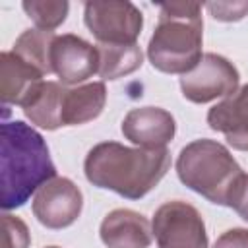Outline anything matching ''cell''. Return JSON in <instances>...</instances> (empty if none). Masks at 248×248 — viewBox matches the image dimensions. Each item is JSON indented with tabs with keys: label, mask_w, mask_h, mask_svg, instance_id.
I'll return each mask as SVG.
<instances>
[{
	"label": "cell",
	"mask_w": 248,
	"mask_h": 248,
	"mask_svg": "<svg viewBox=\"0 0 248 248\" xmlns=\"http://www.w3.org/2000/svg\"><path fill=\"white\" fill-rule=\"evenodd\" d=\"M170 169L169 149L128 147L118 141H101L93 145L83 161L85 178L126 200L147 196Z\"/></svg>",
	"instance_id": "6da1fadb"
},
{
	"label": "cell",
	"mask_w": 248,
	"mask_h": 248,
	"mask_svg": "<svg viewBox=\"0 0 248 248\" xmlns=\"http://www.w3.org/2000/svg\"><path fill=\"white\" fill-rule=\"evenodd\" d=\"M2 209L25 205L33 192L56 176L45 138L25 124L12 120L2 124Z\"/></svg>",
	"instance_id": "7a4b0ae2"
},
{
	"label": "cell",
	"mask_w": 248,
	"mask_h": 248,
	"mask_svg": "<svg viewBox=\"0 0 248 248\" xmlns=\"http://www.w3.org/2000/svg\"><path fill=\"white\" fill-rule=\"evenodd\" d=\"M203 19L200 2H170L159 6V21L147 43L151 66L163 74L184 76L202 60Z\"/></svg>",
	"instance_id": "3957f363"
},
{
	"label": "cell",
	"mask_w": 248,
	"mask_h": 248,
	"mask_svg": "<svg viewBox=\"0 0 248 248\" xmlns=\"http://www.w3.org/2000/svg\"><path fill=\"white\" fill-rule=\"evenodd\" d=\"M174 167L178 180L186 188L223 207H232L248 176L231 151L209 138L186 143Z\"/></svg>",
	"instance_id": "277c9868"
},
{
	"label": "cell",
	"mask_w": 248,
	"mask_h": 248,
	"mask_svg": "<svg viewBox=\"0 0 248 248\" xmlns=\"http://www.w3.org/2000/svg\"><path fill=\"white\" fill-rule=\"evenodd\" d=\"M83 23L99 45H136L143 14L126 0H93L83 6Z\"/></svg>",
	"instance_id": "5b68a950"
},
{
	"label": "cell",
	"mask_w": 248,
	"mask_h": 248,
	"mask_svg": "<svg viewBox=\"0 0 248 248\" xmlns=\"http://www.w3.org/2000/svg\"><path fill=\"white\" fill-rule=\"evenodd\" d=\"M157 248H207L202 213L188 202L170 200L157 207L151 221Z\"/></svg>",
	"instance_id": "8992f818"
},
{
	"label": "cell",
	"mask_w": 248,
	"mask_h": 248,
	"mask_svg": "<svg viewBox=\"0 0 248 248\" xmlns=\"http://www.w3.org/2000/svg\"><path fill=\"white\" fill-rule=\"evenodd\" d=\"M238 81L240 74L231 60L215 52H205L192 72L180 76V91L186 101L205 105L232 95L238 89Z\"/></svg>",
	"instance_id": "52a82bcc"
},
{
	"label": "cell",
	"mask_w": 248,
	"mask_h": 248,
	"mask_svg": "<svg viewBox=\"0 0 248 248\" xmlns=\"http://www.w3.org/2000/svg\"><path fill=\"white\" fill-rule=\"evenodd\" d=\"M31 209L43 227L60 231L74 225L81 215L83 194L70 178L54 176L35 192Z\"/></svg>",
	"instance_id": "ba28073f"
},
{
	"label": "cell",
	"mask_w": 248,
	"mask_h": 248,
	"mask_svg": "<svg viewBox=\"0 0 248 248\" xmlns=\"http://www.w3.org/2000/svg\"><path fill=\"white\" fill-rule=\"evenodd\" d=\"M50 66L62 85H78L99 74L97 45L93 46L74 33L56 35L50 48Z\"/></svg>",
	"instance_id": "9c48e42d"
},
{
	"label": "cell",
	"mask_w": 248,
	"mask_h": 248,
	"mask_svg": "<svg viewBox=\"0 0 248 248\" xmlns=\"http://www.w3.org/2000/svg\"><path fill=\"white\" fill-rule=\"evenodd\" d=\"M122 136L143 149H165L174 134V116L161 107H138L128 110L122 120Z\"/></svg>",
	"instance_id": "30bf717a"
},
{
	"label": "cell",
	"mask_w": 248,
	"mask_h": 248,
	"mask_svg": "<svg viewBox=\"0 0 248 248\" xmlns=\"http://www.w3.org/2000/svg\"><path fill=\"white\" fill-rule=\"evenodd\" d=\"M207 124L223 134L232 149L248 151V83L213 105L207 112Z\"/></svg>",
	"instance_id": "8fae6325"
},
{
	"label": "cell",
	"mask_w": 248,
	"mask_h": 248,
	"mask_svg": "<svg viewBox=\"0 0 248 248\" xmlns=\"http://www.w3.org/2000/svg\"><path fill=\"white\" fill-rule=\"evenodd\" d=\"M99 236L107 248H149L153 229L141 213L118 207L105 215L99 227Z\"/></svg>",
	"instance_id": "7c38bea8"
},
{
	"label": "cell",
	"mask_w": 248,
	"mask_h": 248,
	"mask_svg": "<svg viewBox=\"0 0 248 248\" xmlns=\"http://www.w3.org/2000/svg\"><path fill=\"white\" fill-rule=\"evenodd\" d=\"M0 81H2V105L4 108L8 105L23 107L31 95L37 91V87L45 81V74H41L37 68H33L29 62H25L21 56H17L14 50H4L0 54Z\"/></svg>",
	"instance_id": "4fadbf2b"
},
{
	"label": "cell",
	"mask_w": 248,
	"mask_h": 248,
	"mask_svg": "<svg viewBox=\"0 0 248 248\" xmlns=\"http://www.w3.org/2000/svg\"><path fill=\"white\" fill-rule=\"evenodd\" d=\"M107 103V87L103 81L83 83L64 93L62 105V124L64 126H81L95 120Z\"/></svg>",
	"instance_id": "5bb4252c"
},
{
	"label": "cell",
	"mask_w": 248,
	"mask_h": 248,
	"mask_svg": "<svg viewBox=\"0 0 248 248\" xmlns=\"http://www.w3.org/2000/svg\"><path fill=\"white\" fill-rule=\"evenodd\" d=\"M64 93L66 87L60 81L45 79L37 91L31 95V99L21 107L25 118L48 132H54L62 128V105H64Z\"/></svg>",
	"instance_id": "9a60e30c"
},
{
	"label": "cell",
	"mask_w": 248,
	"mask_h": 248,
	"mask_svg": "<svg viewBox=\"0 0 248 248\" xmlns=\"http://www.w3.org/2000/svg\"><path fill=\"white\" fill-rule=\"evenodd\" d=\"M99 50V76L114 81L134 74L143 64L140 45H97Z\"/></svg>",
	"instance_id": "2e32d148"
},
{
	"label": "cell",
	"mask_w": 248,
	"mask_h": 248,
	"mask_svg": "<svg viewBox=\"0 0 248 248\" xmlns=\"http://www.w3.org/2000/svg\"><path fill=\"white\" fill-rule=\"evenodd\" d=\"M54 33L41 31V29H25L14 43V52L21 56L25 62H29L33 68H37L41 74L48 76L52 74L50 66V48L54 41Z\"/></svg>",
	"instance_id": "e0dca14e"
},
{
	"label": "cell",
	"mask_w": 248,
	"mask_h": 248,
	"mask_svg": "<svg viewBox=\"0 0 248 248\" xmlns=\"http://www.w3.org/2000/svg\"><path fill=\"white\" fill-rule=\"evenodd\" d=\"M21 8L37 29L50 33L66 21L70 12V4L66 0H25L21 2Z\"/></svg>",
	"instance_id": "ac0fdd59"
},
{
	"label": "cell",
	"mask_w": 248,
	"mask_h": 248,
	"mask_svg": "<svg viewBox=\"0 0 248 248\" xmlns=\"http://www.w3.org/2000/svg\"><path fill=\"white\" fill-rule=\"evenodd\" d=\"M2 229H4V244L2 248H29L31 244V232L27 229V225L12 215V213H4L2 215Z\"/></svg>",
	"instance_id": "d6986e66"
},
{
	"label": "cell",
	"mask_w": 248,
	"mask_h": 248,
	"mask_svg": "<svg viewBox=\"0 0 248 248\" xmlns=\"http://www.w3.org/2000/svg\"><path fill=\"white\" fill-rule=\"evenodd\" d=\"M205 8L217 21H240L248 14V2H209Z\"/></svg>",
	"instance_id": "ffe728a7"
},
{
	"label": "cell",
	"mask_w": 248,
	"mask_h": 248,
	"mask_svg": "<svg viewBox=\"0 0 248 248\" xmlns=\"http://www.w3.org/2000/svg\"><path fill=\"white\" fill-rule=\"evenodd\" d=\"M213 248H248V229L234 227L217 236Z\"/></svg>",
	"instance_id": "44dd1931"
},
{
	"label": "cell",
	"mask_w": 248,
	"mask_h": 248,
	"mask_svg": "<svg viewBox=\"0 0 248 248\" xmlns=\"http://www.w3.org/2000/svg\"><path fill=\"white\" fill-rule=\"evenodd\" d=\"M232 209L240 215V219H244L248 223V176H246V180L242 184V190H240L236 202L232 203Z\"/></svg>",
	"instance_id": "7402d4cb"
},
{
	"label": "cell",
	"mask_w": 248,
	"mask_h": 248,
	"mask_svg": "<svg viewBox=\"0 0 248 248\" xmlns=\"http://www.w3.org/2000/svg\"><path fill=\"white\" fill-rule=\"evenodd\" d=\"M45 248H60V246H45Z\"/></svg>",
	"instance_id": "603a6c76"
}]
</instances>
